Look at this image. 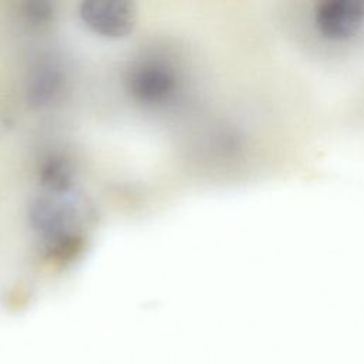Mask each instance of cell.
I'll use <instances>...</instances> for the list:
<instances>
[{"instance_id": "cell-7", "label": "cell", "mask_w": 364, "mask_h": 364, "mask_svg": "<svg viewBox=\"0 0 364 364\" xmlns=\"http://www.w3.org/2000/svg\"><path fill=\"white\" fill-rule=\"evenodd\" d=\"M24 13L28 20H31L34 23H43L51 17L53 9L47 3L36 1V3H27Z\"/></svg>"}, {"instance_id": "cell-6", "label": "cell", "mask_w": 364, "mask_h": 364, "mask_svg": "<svg viewBox=\"0 0 364 364\" xmlns=\"http://www.w3.org/2000/svg\"><path fill=\"white\" fill-rule=\"evenodd\" d=\"M40 183L48 193L70 192L74 179V169L68 159L63 156H50L43 162L38 172Z\"/></svg>"}, {"instance_id": "cell-5", "label": "cell", "mask_w": 364, "mask_h": 364, "mask_svg": "<svg viewBox=\"0 0 364 364\" xmlns=\"http://www.w3.org/2000/svg\"><path fill=\"white\" fill-rule=\"evenodd\" d=\"M63 75L53 67L41 68L30 80L27 98L28 102L36 108L50 105L63 90Z\"/></svg>"}, {"instance_id": "cell-4", "label": "cell", "mask_w": 364, "mask_h": 364, "mask_svg": "<svg viewBox=\"0 0 364 364\" xmlns=\"http://www.w3.org/2000/svg\"><path fill=\"white\" fill-rule=\"evenodd\" d=\"M176 74L162 61H142L129 70L127 87L131 95L148 105L162 104L176 91Z\"/></svg>"}, {"instance_id": "cell-1", "label": "cell", "mask_w": 364, "mask_h": 364, "mask_svg": "<svg viewBox=\"0 0 364 364\" xmlns=\"http://www.w3.org/2000/svg\"><path fill=\"white\" fill-rule=\"evenodd\" d=\"M31 226L43 240L84 235L92 219V209L84 198L64 192L38 196L30 206Z\"/></svg>"}, {"instance_id": "cell-2", "label": "cell", "mask_w": 364, "mask_h": 364, "mask_svg": "<svg viewBox=\"0 0 364 364\" xmlns=\"http://www.w3.org/2000/svg\"><path fill=\"white\" fill-rule=\"evenodd\" d=\"M82 23L95 34L107 38L128 36L136 21V9L124 0H88L80 6Z\"/></svg>"}, {"instance_id": "cell-3", "label": "cell", "mask_w": 364, "mask_h": 364, "mask_svg": "<svg viewBox=\"0 0 364 364\" xmlns=\"http://www.w3.org/2000/svg\"><path fill=\"white\" fill-rule=\"evenodd\" d=\"M317 31L330 41H344L354 37L364 26L363 0H323L313 14Z\"/></svg>"}]
</instances>
